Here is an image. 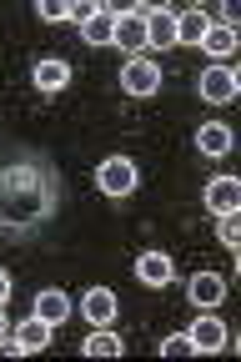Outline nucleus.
Segmentation results:
<instances>
[{"label":"nucleus","instance_id":"nucleus-1","mask_svg":"<svg viewBox=\"0 0 241 362\" xmlns=\"http://www.w3.org/2000/svg\"><path fill=\"white\" fill-rule=\"evenodd\" d=\"M95 187H101L106 197H131L141 187V171L131 156H106L101 166H95Z\"/></svg>","mask_w":241,"mask_h":362},{"label":"nucleus","instance_id":"nucleus-2","mask_svg":"<svg viewBox=\"0 0 241 362\" xmlns=\"http://www.w3.org/2000/svg\"><path fill=\"white\" fill-rule=\"evenodd\" d=\"M45 347H51V322H40L35 312L25 317V322H16L11 337L0 342V352H6V357H25V352H45Z\"/></svg>","mask_w":241,"mask_h":362},{"label":"nucleus","instance_id":"nucleus-3","mask_svg":"<svg viewBox=\"0 0 241 362\" xmlns=\"http://www.w3.org/2000/svg\"><path fill=\"white\" fill-rule=\"evenodd\" d=\"M121 90H126V96H136V101L156 96V90H161V66H156V61L131 56V61L121 66Z\"/></svg>","mask_w":241,"mask_h":362},{"label":"nucleus","instance_id":"nucleus-4","mask_svg":"<svg viewBox=\"0 0 241 362\" xmlns=\"http://www.w3.org/2000/svg\"><path fill=\"white\" fill-rule=\"evenodd\" d=\"M196 90H201V101H211V106H231L241 96V81H236L231 66H206L201 81H196Z\"/></svg>","mask_w":241,"mask_h":362},{"label":"nucleus","instance_id":"nucleus-5","mask_svg":"<svg viewBox=\"0 0 241 362\" xmlns=\"http://www.w3.org/2000/svg\"><path fill=\"white\" fill-rule=\"evenodd\" d=\"M146 11H151V6H126V11H116V40H111V45H121V51H131V56L146 51Z\"/></svg>","mask_w":241,"mask_h":362},{"label":"nucleus","instance_id":"nucleus-6","mask_svg":"<svg viewBox=\"0 0 241 362\" xmlns=\"http://www.w3.org/2000/svg\"><path fill=\"white\" fill-rule=\"evenodd\" d=\"M81 312H86V322H90V327H111V322H116V312H121V302H116L111 287H90V292L81 297Z\"/></svg>","mask_w":241,"mask_h":362},{"label":"nucleus","instance_id":"nucleus-7","mask_svg":"<svg viewBox=\"0 0 241 362\" xmlns=\"http://www.w3.org/2000/svg\"><path fill=\"white\" fill-rule=\"evenodd\" d=\"M206 211L211 216H236L241 211V181L236 176H216L206 187Z\"/></svg>","mask_w":241,"mask_h":362},{"label":"nucleus","instance_id":"nucleus-8","mask_svg":"<svg viewBox=\"0 0 241 362\" xmlns=\"http://www.w3.org/2000/svg\"><path fill=\"white\" fill-rule=\"evenodd\" d=\"M136 277L146 282V287H171L176 282V262L166 252H141L136 257Z\"/></svg>","mask_w":241,"mask_h":362},{"label":"nucleus","instance_id":"nucleus-9","mask_svg":"<svg viewBox=\"0 0 241 362\" xmlns=\"http://www.w3.org/2000/svg\"><path fill=\"white\" fill-rule=\"evenodd\" d=\"M186 337H191V347H196V352H221V347L231 342V332H226L221 317H196V327H191Z\"/></svg>","mask_w":241,"mask_h":362},{"label":"nucleus","instance_id":"nucleus-10","mask_svg":"<svg viewBox=\"0 0 241 362\" xmlns=\"http://www.w3.org/2000/svg\"><path fill=\"white\" fill-rule=\"evenodd\" d=\"M146 45H156V51L176 45V11H166V6L146 11Z\"/></svg>","mask_w":241,"mask_h":362},{"label":"nucleus","instance_id":"nucleus-11","mask_svg":"<svg viewBox=\"0 0 241 362\" xmlns=\"http://www.w3.org/2000/svg\"><path fill=\"white\" fill-rule=\"evenodd\" d=\"M30 81H35L40 90H66V86H71V61H61V56H40L35 71H30Z\"/></svg>","mask_w":241,"mask_h":362},{"label":"nucleus","instance_id":"nucleus-12","mask_svg":"<svg viewBox=\"0 0 241 362\" xmlns=\"http://www.w3.org/2000/svg\"><path fill=\"white\" fill-rule=\"evenodd\" d=\"M191 302H196V312H211L221 297H226V282L216 277V272H196V277H191Z\"/></svg>","mask_w":241,"mask_h":362},{"label":"nucleus","instance_id":"nucleus-13","mask_svg":"<svg viewBox=\"0 0 241 362\" xmlns=\"http://www.w3.org/2000/svg\"><path fill=\"white\" fill-rule=\"evenodd\" d=\"M35 317H40V322H51V327H61L66 317H71V297H66L61 287H45V292L35 297Z\"/></svg>","mask_w":241,"mask_h":362},{"label":"nucleus","instance_id":"nucleus-14","mask_svg":"<svg viewBox=\"0 0 241 362\" xmlns=\"http://www.w3.org/2000/svg\"><path fill=\"white\" fill-rule=\"evenodd\" d=\"M201 51H206L216 66H226V61L236 56V30H226V25H211V30L201 35Z\"/></svg>","mask_w":241,"mask_h":362},{"label":"nucleus","instance_id":"nucleus-15","mask_svg":"<svg viewBox=\"0 0 241 362\" xmlns=\"http://www.w3.org/2000/svg\"><path fill=\"white\" fill-rule=\"evenodd\" d=\"M196 146H201V156H226L231 151V126L226 121H206L196 131Z\"/></svg>","mask_w":241,"mask_h":362},{"label":"nucleus","instance_id":"nucleus-16","mask_svg":"<svg viewBox=\"0 0 241 362\" xmlns=\"http://www.w3.org/2000/svg\"><path fill=\"white\" fill-rule=\"evenodd\" d=\"M81 35H86V45H111V40H116V11L101 6V11L81 25Z\"/></svg>","mask_w":241,"mask_h":362},{"label":"nucleus","instance_id":"nucleus-17","mask_svg":"<svg viewBox=\"0 0 241 362\" xmlns=\"http://www.w3.org/2000/svg\"><path fill=\"white\" fill-rule=\"evenodd\" d=\"M206 30H211V21H206L201 6H196V11H186V16H176V45H201Z\"/></svg>","mask_w":241,"mask_h":362},{"label":"nucleus","instance_id":"nucleus-18","mask_svg":"<svg viewBox=\"0 0 241 362\" xmlns=\"http://www.w3.org/2000/svg\"><path fill=\"white\" fill-rule=\"evenodd\" d=\"M81 352H86V357H121V352H126V342H121L111 327H95V332L81 342Z\"/></svg>","mask_w":241,"mask_h":362},{"label":"nucleus","instance_id":"nucleus-19","mask_svg":"<svg viewBox=\"0 0 241 362\" xmlns=\"http://www.w3.org/2000/svg\"><path fill=\"white\" fill-rule=\"evenodd\" d=\"M216 237H221V247H241V211L236 216H216Z\"/></svg>","mask_w":241,"mask_h":362},{"label":"nucleus","instance_id":"nucleus-20","mask_svg":"<svg viewBox=\"0 0 241 362\" xmlns=\"http://www.w3.org/2000/svg\"><path fill=\"white\" fill-rule=\"evenodd\" d=\"M35 16H40V21H51V25H61V21H71V6H66V0H40Z\"/></svg>","mask_w":241,"mask_h":362},{"label":"nucleus","instance_id":"nucleus-21","mask_svg":"<svg viewBox=\"0 0 241 362\" xmlns=\"http://www.w3.org/2000/svg\"><path fill=\"white\" fill-rule=\"evenodd\" d=\"M161 357H196V347H191L186 332H171V337L161 342Z\"/></svg>","mask_w":241,"mask_h":362},{"label":"nucleus","instance_id":"nucleus-22","mask_svg":"<svg viewBox=\"0 0 241 362\" xmlns=\"http://www.w3.org/2000/svg\"><path fill=\"white\" fill-rule=\"evenodd\" d=\"M95 11H101L95 0H71V21H81V25H86V21H90Z\"/></svg>","mask_w":241,"mask_h":362},{"label":"nucleus","instance_id":"nucleus-23","mask_svg":"<svg viewBox=\"0 0 241 362\" xmlns=\"http://www.w3.org/2000/svg\"><path fill=\"white\" fill-rule=\"evenodd\" d=\"M6 297H11V272H0V307H6Z\"/></svg>","mask_w":241,"mask_h":362},{"label":"nucleus","instance_id":"nucleus-24","mask_svg":"<svg viewBox=\"0 0 241 362\" xmlns=\"http://www.w3.org/2000/svg\"><path fill=\"white\" fill-rule=\"evenodd\" d=\"M11 327H16V322H11V317H6V307H0V342H6V337H11Z\"/></svg>","mask_w":241,"mask_h":362}]
</instances>
